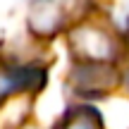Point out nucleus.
Segmentation results:
<instances>
[{"mask_svg":"<svg viewBox=\"0 0 129 129\" xmlns=\"http://www.w3.org/2000/svg\"><path fill=\"white\" fill-rule=\"evenodd\" d=\"M57 129H103V120L93 108H74L64 115Z\"/></svg>","mask_w":129,"mask_h":129,"instance_id":"5","label":"nucleus"},{"mask_svg":"<svg viewBox=\"0 0 129 129\" xmlns=\"http://www.w3.org/2000/svg\"><path fill=\"white\" fill-rule=\"evenodd\" d=\"M46 84V72L36 67L0 64V101L17 91H38Z\"/></svg>","mask_w":129,"mask_h":129,"instance_id":"3","label":"nucleus"},{"mask_svg":"<svg viewBox=\"0 0 129 129\" xmlns=\"http://www.w3.org/2000/svg\"><path fill=\"white\" fill-rule=\"evenodd\" d=\"M72 88L81 96H98L117 84V72L105 62H81L72 69Z\"/></svg>","mask_w":129,"mask_h":129,"instance_id":"2","label":"nucleus"},{"mask_svg":"<svg viewBox=\"0 0 129 129\" xmlns=\"http://www.w3.org/2000/svg\"><path fill=\"white\" fill-rule=\"evenodd\" d=\"M64 22V0H34L29 10V26L41 36H50Z\"/></svg>","mask_w":129,"mask_h":129,"instance_id":"4","label":"nucleus"},{"mask_svg":"<svg viewBox=\"0 0 129 129\" xmlns=\"http://www.w3.org/2000/svg\"><path fill=\"white\" fill-rule=\"evenodd\" d=\"M69 50L81 62H110L117 55V43L98 24H79L69 31Z\"/></svg>","mask_w":129,"mask_h":129,"instance_id":"1","label":"nucleus"}]
</instances>
